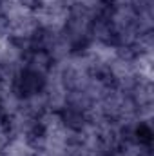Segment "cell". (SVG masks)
<instances>
[{"label": "cell", "instance_id": "obj_3", "mask_svg": "<svg viewBox=\"0 0 154 156\" xmlns=\"http://www.w3.org/2000/svg\"><path fill=\"white\" fill-rule=\"evenodd\" d=\"M138 138L143 140L145 144H151V129H149L147 125H140V129H138Z\"/></svg>", "mask_w": 154, "mask_h": 156}, {"label": "cell", "instance_id": "obj_1", "mask_svg": "<svg viewBox=\"0 0 154 156\" xmlns=\"http://www.w3.org/2000/svg\"><path fill=\"white\" fill-rule=\"evenodd\" d=\"M45 85V78L35 67H26L20 71V75L15 80V93L20 98H29L33 94H38Z\"/></svg>", "mask_w": 154, "mask_h": 156}, {"label": "cell", "instance_id": "obj_2", "mask_svg": "<svg viewBox=\"0 0 154 156\" xmlns=\"http://www.w3.org/2000/svg\"><path fill=\"white\" fill-rule=\"evenodd\" d=\"M64 120H65V125H69L71 129H80L83 125V115L73 107L64 111Z\"/></svg>", "mask_w": 154, "mask_h": 156}]
</instances>
